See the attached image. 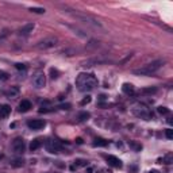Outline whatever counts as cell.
<instances>
[{"instance_id":"obj_1","label":"cell","mask_w":173,"mask_h":173,"mask_svg":"<svg viewBox=\"0 0 173 173\" xmlns=\"http://www.w3.org/2000/svg\"><path fill=\"white\" fill-rule=\"evenodd\" d=\"M76 85L80 91L86 92V91L93 89L97 85V79L92 73H80L76 79Z\"/></svg>"},{"instance_id":"obj_2","label":"cell","mask_w":173,"mask_h":173,"mask_svg":"<svg viewBox=\"0 0 173 173\" xmlns=\"http://www.w3.org/2000/svg\"><path fill=\"white\" fill-rule=\"evenodd\" d=\"M164 65L162 60H155V61H151L149 64L144 65V66L138 68L134 71V75H138V76H149L151 73H155Z\"/></svg>"},{"instance_id":"obj_3","label":"cell","mask_w":173,"mask_h":173,"mask_svg":"<svg viewBox=\"0 0 173 173\" xmlns=\"http://www.w3.org/2000/svg\"><path fill=\"white\" fill-rule=\"evenodd\" d=\"M131 111H133L134 115L138 116V118H141V119L149 120L151 118V111L148 108V106L144 104V103H135V104H133Z\"/></svg>"},{"instance_id":"obj_4","label":"cell","mask_w":173,"mask_h":173,"mask_svg":"<svg viewBox=\"0 0 173 173\" xmlns=\"http://www.w3.org/2000/svg\"><path fill=\"white\" fill-rule=\"evenodd\" d=\"M72 15L75 16V18H77L79 20H81L83 23H86V24L92 26V27H95V29H103V26H102L100 22L96 20L95 18H92V16H89V15L80 14V12H72Z\"/></svg>"},{"instance_id":"obj_5","label":"cell","mask_w":173,"mask_h":173,"mask_svg":"<svg viewBox=\"0 0 173 173\" xmlns=\"http://www.w3.org/2000/svg\"><path fill=\"white\" fill-rule=\"evenodd\" d=\"M58 43V39L55 37H47V38H43L39 42L35 45L37 49H41V50H46V49H51L54 47L55 45Z\"/></svg>"},{"instance_id":"obj_6","label":"cell","mask_w":173,"mask_h":173,"mask_svg":"<svg viewBox=\"0 0 173 173\" xmlns=\"http://www.w3.org/2000/svg\"><path fill=\"white\" fill-rule=\"evenodd\" d=\"M45 84H46V77H45V75H43L42 72H38V73H35V75L33 76V85L35 86V88H43L45 86Z\"/></svg>"},{"instance_id":"obj_7","label":"cell","mask_w":173,"mask_h":173,"mask_svg":"<svg viewBox=\"0 0 173 173\" xmlns=\"http://www.w3.org/2000/svg\"><path fill=\"white\" fill-rule=\"evenodd\" d=\"M24 141L22 139V138H15L14 141H12V150L15 151L16 154H22L24 151Z\"/></svg>"},{"instance_id":"obj_8","label":"cell","mask_w":173,"mask_h":173,"mask_svg":"<svg viewBox=\"0 0 173 173\" xmlns=\"http://www.w3.org/2000/svg\"><path fill=\"white\" fill-rule=\"evenodd\" d=\"M27 126L31 130H41L46 126V122L42 119H33V120H29L27 122Z\"/></svg>"},{"instance_id":"obj_9","label":"cell","mask_w":173,"mask_h":173,"mask_svg":"<svg viewBox=\"0 0 173 173\" xmlns=\"http://www.w3.org/2000/svg\"><path fill=\"white\" fill-rule=\"evenodd\" d=\"M46 148H47V150H49L50 153H58V150L61 149V145L58 144V141L51 139V141H49L46 144Z\"/></svg>"},{"instance_id":"obj_10","label":"cell","mask_w":173,"mask_h":173,"mask_svg":"<svg viewBox=\"0 0 173 173\" xmlns=\"http://www.w3.org/2000/svg\"><path fill=\"white\" fill-rule=\"evenodd\" d=\"M106 160L108 162V165H111L114 168H122V161L118 157H115V155H107Z\"/></svg>"},{"instance_id":"obj_11","label":"cell","mask_w":173,"mask_h":173,"mask_svg":"<svg viewBox=\"0 0 173 173\" xmlns=\"http://www.w3.org/2000/svg\"><path fill=\"white\" fill-rule=\"evenodd\" d=\"M33 30H34V23H27L19 29V34L23 37H27L30 35V33H33Z\"/></svg>"},{"instance_id":"obj_12","label":"cell","mask_w":173,"mask_h":173,"mask_svg":"<svg viewBox=\"0 0 173 173\" xmlns=\"http://www.w3.org/2000/svg\"><path fill=\"white\" fill-rule=\"evenodd\" d=\"M11 114V107L8 104H0V119L7 118Z\"/></svg>"},{"instance_id":"obj_13","label":"cell","mask_w":173,"mask_h":173,"mask_svg":"<svg viewBox=\"0 0 173 173\" xmlns=\"http://www.w3.org/2000/svg\"><path fill=\"white\" fill-rule=\"evenodd\" d=\"M30 108H31V103L29 100H22L19 103V111L20 112H26V111H29Z\"/></svg>"},{"instance_id":"obj_14","label":"cell","mask_w":173,"mask_h":173,"mask_svg":"<svg viewBox=\"0 0 173 173\" xmlns=\"http://www.w3.org/2000/svg\"><path fill=\"white\" fill-rule=\"evenodd\" d=\"M108 145V141L103 139V138H96L93 141V146L95 148H103V146H107Z\"/></svg>"},{"instance_id":"obj_15","label":"cell","mask_w":173,"mask_h":173,"mask_svg":"<svg viewBox=\"0 0 173 173\" xmlns=\"http://www.w3.org/2000/svg\"><path fill=\"white\" fill-rule=\"evenodd\" d=\"M41 145H42V139H39V138H37V139H34L31 144H30V150L34 151V150H37V149H39L41 148Z\"/></svg>"},{"instance_id":"obj_16","label":"cell","mask_w":173,"mask_h":173,"mask_svg":"<svg viewBox=\"0 0 173 173\" xmlns=\"http://www.w3.org/2000/svg\"><path fill=\"white\" fill-rule=\"evenodd\" d=\"M122 91L124 93H127V95H134V86L131 84H123L122 85Z\"/></svg>"},{"instance_id":"obj_17","label":"cell","mask_w":173,"mask_h":173,"mask_svg":"<svg viewBox=\"0 0 173 173\" xmlns=\"http://www.w3.org/2000/svg\"><path fill=\"white\" fill-rule=\"evenodd\" d=\"M18 92H19L18 88H16V86H12L10 91H7L6 95H7V96H10V97H12V96H15V95H18Z\"/></svg>"},{"instance_id":"obj_18","label":"cell","mask_w":173,"mask_h":173,"mask_svg":"<svg viewBox=\"0 0 173 173\" xmlns=\"http://www.w3.org/2000/svg\"><path fill=\"white\" fill-rule=\"evenodd\" d=\"M30 11L34 12V14H45V8H41V7H31Z\"/></svg>"},{"instance_id":"obj_19","label":"cell","mask_w":173,"mask_h":173,"mask_svg":"<svg viewBox=\"0 0 173 173\" xmlns=\"http://www.w3.org/2000/svg\"><path fill=\"white\" fill-rule=\"evenodd\" d=\"M8 34H10V31H8L7 29H6V30H2V31H0V42L6 39V38L8 37Z\"/></svg>"},{"instance_id":"obj_20","label":"cell","mask_w":173,"mask_h":173,"mask_svg":"<svg viewBox=\"0 0 173 173\" xmlns=\"http://www.w3.org/2000/svg\"><path fill=\"white\" fill-rule=\"evenodd\" d=\"M160 162H164V164H172V155H166V157H164V158H160L158 160Z\"/></svg>"},{"instance_id":"obj_21","label":"cell","mask_w":173,"mask_h":173,"mask_svg":"<svg viewBox=\"0 0 173 173\" xmlns=\"http://www.w3.org/2000/svg\"><path fill=\"white\" fill-rule=\"evenodd\" d=\"M75 164H76V166H86L88 165V161H85V160H76Z\"/></svg>"},{"instance_id":"obj_22","label":"cell","mask_w":173,"mask_h":173,"mask_svg":"<svg viewBox=\"0 0 173 173\" xmlns=\"http://www.w3.org/2000/svg\"><path fill=\"white\" fill-rule=\"evenodd\" d=\"M11 165L14 168H19V166L23 165V161H22V160H14V161L11 162Z\"/></svg>"},{"instance_id":"obj_23","label":"cell","mask_w":173,"mask_h":173,"mask_svg":"<svg viewBox=\"0 0 173 173\" xmlns=\"http://www.w3.org/2000/svg\"><path fill=\"white\" fill-rule=\"evenodd\" d=\"M0 80H2V81H6V80H8V73L3 72V71H0Z\"/></svg>"},{"instance_id":"obj_24","label":"cell","mask_w":173,"mask_h":173,"mask_svg":"<svg viewBox=\"0 0 173 173\" xmlns=\"http://www.w3.org/2000/svg\"><path fill=\"white\" fill-rule=\"evenodd\" d=\"M158 112H160V114H168L169 110H168L166 107H158Z\"/></svg>"},{"instance_id":"obj_25","label":"cell","mask_w":173,"mask_h":173,"mask_svg":"<svg viewBox=\"0 0 173 173\" xmlns=\"http://www.w3.org/2000/svg\"><path fill=\"white\" fill-rule=\"evenodd\" d=\"M165 135H166V138H169V139H172V138H173V130L168 128V130H166V133H165Z\"/></svg>"},{"instance_id":"obj_26","label":"cell","mask_w":173,"mask_h":173,"mask_svg":"<svg viewBox=\"0 0 173 173\" xmlns=\"http://www.w3.org/2000/svg\"><path fill=\"white\" fill-rule=\"evenodd\" d=\"M142 92H145V93H154L155 92V88H145Z\"/></svg>"},{"instance_id":"obj_27","label":"cell","mask_w":173,"mask_h":173,"mask_svg":"<svg viewBox=\"0 0 173 173\" xmlns=\"http://www.w3.org/2000/svg\"><path fill=\"white\" fill-rule=\"evenodd\" d=\"M15 68L18 69V71H24V69H26V66L23 64H15Z\"/></svg>"},{"instance_id":"obj_28","label":"cell","mask_w":173,"mask_h":173,"mask_svg":"<svg viewBox=\"0 0 173 173\" xmlns=\"http://www.w3.org/2000/svg\"><path fill=\"white\" fill-rule=\"evenodd\" d=\"M88 103H91V96H86L85 99H83V102H81V104L85 106V104H88Z\"/></svg>"},{"instance_id":"obj_29","label":"cell","mask_w":173,"mask_h":173,"mask_svg":"<svg viewBox=\"0 0 173 173\" xmlns=\"http://www.w3.org/2000/svg\"><path fill=\"white\" fill-rule=\"evenodd\" d=\"M86 118H89V114H88V112H84V114L80 115V119H81V120H85Z\"/></svg>"},{"instance_id":"obj_30","label":"cell","mask_w":173,"mask_h":173,"mask_svg":"<svg viewBox=\"0 0 173 173\" xmlns=\"http://www.w3.org/2000/svg\"><path fill=\"white\" fill-rule=\"evenodd\" d=\"M76 141H77V144H83V139H81V138H77Z\"/></svg>"}]
</instances>
